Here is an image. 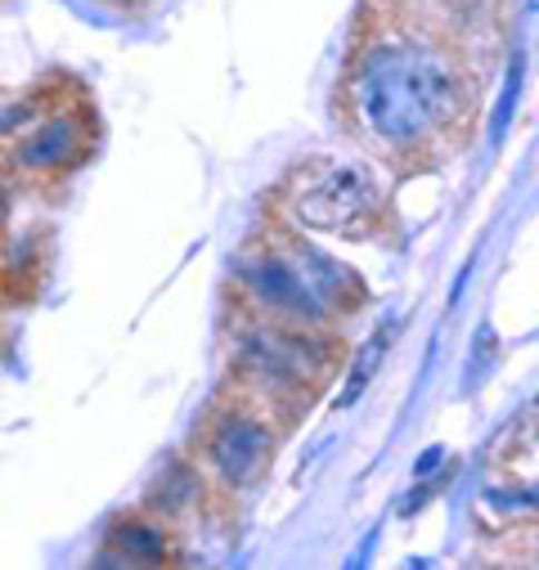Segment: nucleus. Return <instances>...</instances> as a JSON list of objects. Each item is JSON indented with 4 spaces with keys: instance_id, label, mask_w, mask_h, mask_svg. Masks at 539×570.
Here are the masks:
<instances>
[{
    "instance_id": "1",
    "label": "nucleus",
    "mask_w": 539,
    "mask_h": 570,
    "mask_svg": "<svg viewBox=\"0 0 539 570\" xmlns=\"http://www.w3.org/2000/svg\"><path fill=\"white\" fill-rule=\"evenodd\" d=\"M355 108L382 145L410 149L459 117V77L423 46H378L355 77Z\"/></svg>"
},
{
    "instance_id": "2",
    "label": "nucleus",
    "mask_w": 539,
    "mask_h": 570,
    "mask_svg": "<svg viewBox=\"0 0 539 570\" xmlns=\"http://www.w3.org/2000/svg\"><path fill=\"white\" fill-rule=\"evenodd\" d=\"M378 212H382V194H378L373 176L360 167H324L315 180H306L293 194L297 225L324 229V234L360 238L378 225Z\"/></svg>"
},
{
    "instance_id": "3",
    "label": "nucleus",
    "mask_w": 539,
    "mask_h": 570,
    "mask_svg": "<svg viewBox=\"0 0 539 570\" xmlns=\"http://www.w3.org/2000/svg\"><path fill=\"white\" fill-rule=\"evenodd\" d=\"M243 364L270 391H311L329 373L333 351L311 328H256L243 342Z\"/></svg>"
},
{
    "instance_id": "4",
    "label": "nucleus",
    "mask_w": 539,
    "mask_h": 570,
    "mask_svg": "<svg viewBox=\"0 0 539 570\" xmlns=\"http://www.w3.org/2000/svg\"><path fill=\"white\" fill-rule=\"evenodd\" d=\"M238 274H243V288L270 311L293 315V320H311V324H320L329 315V306L315 293V283L302 269V261H288L284 252H252Z\"/></svg>"
},
{
    "instance_id": "5",
    "label": "nucleus",
    "mask_w": 539,
    "mask_h": 570,
    "mask_svg": "<svg viewBox=\"0 0 539 570\" xmlns=\"http://www.w3.org/2000/svg\"><path fill=\"white\" fill-rule=\"evenodd\" d=\"M275 450L270 441V426L247 413V409H229L216 417L212 436H207V459H212V472L225 481V485H252Z\"/></svg>"
},
{
    "instance_id": "6",
    "label": "nucleus",
    "mask_w": 539,
    "mask_h": 570,
    "mask_svg": "<svg viewBox=\"0 0 539 570\" xmlns=\"http://www.w3.org/2000/svg\"><path fill=\"white\" fill-rule=\"evenodd\" d=\"M81 154V121L77 117H46L28 139H19V167L28 171H59Z\"/></svg>"
},
{
    "instance_id": "7",
    "label": "nucleus",
    "mask_w": 539,
    "mask_h": 570,
    "mask_svg": "<svg viewBox=\"0 0 539 570\" xmlns=\"http://www.w3.org/2000/svg\"><path fill=\"white\" fill-rule=\"evenodd\" d=\"M108 543H112L126 561H167V557H171V539H167V530H158L154 521H121V525H112Z\"/></svg>"
},
{
    "instance_id": "8",
    "label": "nucleus",
    "mask_w": 539,
    "mask_h": 570,
    "mask_svg": "<svg viewBox=\"0 0 539 570\" xmlns=\"http://www.w3.org/2000/svg\"><path fill=\"white\" fill-rule=\"evenodd\" d=\"M391 337H395V328H382V333H373V337L360 346V355H355V364H351V373H346V382H342L337 409H351V404L364 395V386H369V382H373V373L382 368V355H386Z\"/></svg>"
},
{
    "instance_id": "9",
    "label": "nucleus",
    "mask_w": 539,
    "mask_h": 570,
    "mask_svg": "<svg viewBox=\"0 0 539 570\" xmlns=\"http://www.w3.org/2000/svg\"><path fill=\"white\" fill-rule=\"evenodd\" d=\"M521 77H526V59L517 55V59L508 63V77H503V95H499V104H494V117H490V139H494V145H499L503 135H508V126H512V117H517Z\"/></svg>"
},
{
    "instance_id": "10",
    "label": "nucleus",
    "mask_w": 539,
    "mask_h": 570,
    "mask_svg": "<svg viewBox=\"0 0 539 570\" xmlns=\"http://www.w3.org/2000/svg\"><path fill=\"white\" fill-rule=\"evenodd\" d=\"M28 121H32V104H6L0 108V135H14Z\"/></svg>"
},
{
    "instance_id": "11",
    "label": "nucleus",
    "mask_w": 539,
    "mask_h": 570,
    "mask_svg": "<svg viewBox=\"0 0 539 570\" xmlns=\"http://www.w3.org/2000/svg\"><path fill=\"white\" fill-rule=\"evenodd\" d=\"M441 459H445V450H441V445H432V450H428V454L419 459V468H414V476H432V472L441 468Z\"/></svg>"
}]
</instances>
